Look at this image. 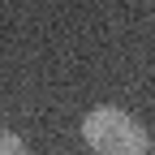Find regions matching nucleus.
I'll list each match as a JSON object with an SVG mask.
<instances>
[{
	"label": "nucleus",
	"instance_id": "obj_1",
	"mask_svg": "<svg viewBox=\"0 0 155 155\" xmlns=\"http://www.w3.org/2000/svg\"><path fill=\"white\" fill-rule=\"evenodd\" d=\"M82 142L95 155H151V129L138 125L129 112L99 104L82 116Z\"/></svg>",
	"mask_w": 155,
	"mask_h": 155
},
{
	"label": "nucleus",
	"instance_id": "obj_2",
	"mask_svg": "<svg viewBox=\"0 0 155 155\" xmlns=\"http://www.w3.org/2000/svg\"><path fill=\"white\" fill-rule=\"evenodd\" d=\"M0 155H30V151H26V142L17 138L13 129H5V125H0Z\"/></svg>",
	"mask_w": 155,
	"mask_h": 155
}]
</instances>
